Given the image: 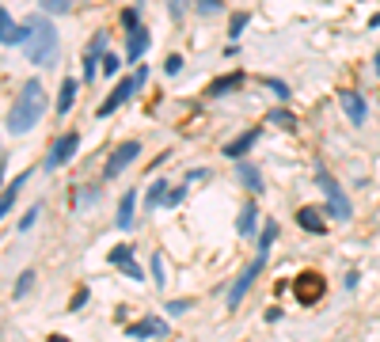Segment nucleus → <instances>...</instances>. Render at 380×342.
<instances>
[{
  "label": "nucleus",
  "instance_id": "1",
  "mask_svg": "<svg viewBox=\"0 0 380 342\" xmlns=\"http://www.w3.org/2000/svg\"><path fill=\"white\" fill-rule=\"evenodd\" d=\"M42 114H46V88H42V80H27L23 88H19L16 103H12L8 133H31Z\"/></svg>",
  "mask_w": 380,
  "mask_h": 342
},
{
  "label": "nucleus",
  "instance_id": "2",
  "mask_svg": "<svg viewBox=\"0 0 380 342\" xmlns=\"http://www.w3.org/2000/svg\"><path fill=\"white\" fill-rule=\"evenodd\" d=\"M58 27L50 23V19L42 16H31L27 19V42H23V49H27V61L31 65H50L54 57H58Z\"/></svg>",
  "mask_w": 380,
  "mask_h": 342
},
{
  "label": "nucleus",
  "instance_id": "3",
  "mask_svg": "<svg viewBox=\"0 0 380 342\" xmlns=\"http://www.w3.org/2000/svg\"><path fill=\"white\" fill-rule=\"evenodd\" d=\"M316 187L323 190V194H327V209H331V217L335 220H350V198L342 194V187L339 183H335V175H331V171H316Z\"/></svg>",
  "mask_w": 380,
  "mask_h": 342
},
{
  "label": "nucleus",
  "instance_id": "4",
  "mask_svg": "<svg viewBox=\"0 0 380 342\" xmlns=\"http://www.w3.org/2000/svg\"><path fill=\"white\" fill-rule=\"evenodd\" d=\"M266 255H270V251H266V247H259V255L248 262V270H244V274L236 277V285L228 289V308H236V304H240L244 297H248V289L255 285V277L263 274V266H266Z\"/></svg>",
  "mask_w": 380,
  "mask_h": 342
},
{
  "label": "nucleus",
  "instance_id": "5",
  "mask_svg": "<svg viewBox=\"0 0 380 342\" xmlns=\"http://www.w3.org/2000/svg\"><path fill=\"white\" fill-rule=\"evenodd\" d=\"M141 84H145V69H137V76H126V80H122V84H118V88H115V91H110V95H107V99H103V103H99V106H95V114H99V118H107V114H115V111H118V106H122V103H126V99H130V95H133V91H137V88H141Z\"/></svg>",
  "mask_w": 380,
  "mask_h": 342
},
{
  "label": "nucleus",
  "instance_id": "6",
  "mask_svg": "<svg viewBox=\"0 0 380 342\" xmlns=\"http://www.w3.org/2000/svg\"><path fill=\"white\" fill-rule=\"evenodd\" d=\"M76 148H80V137H76V133H61V137L54 141L50 156H46V171H58L61 163H69L76 156Z\"/></svg>",
  "mask_w": 380,
  "mask_h": 342
},
{
  "label": "nucleus",
  "instance_id": "7",
  "mask_svg": "<svg viewBox=\"0 0 380 342\" xmlns=\"http://www.w3.org/2000/svg\"><path fill=\"white\" fill-rule=\"evenodd\" d=\"M137 156H141V145H137V141H126V145H118L115 156L107 160V168H103V175H107V179H118V175H122V171L130 168L133 160H137Z\"/></svg>",
  "mask_w": 380,
  "mask_h": 342
},
{
  "label": "nucleus",
  "instance_id": "8",
  "mask_svg": "<svg viewBox=\"0 0 380 342\" xmlns=\"http://www.w3.org/2000/svg\"><path fill=\"white\" fill-rule=\"evenodd\" d=\"M323 289H327V285H323V277H320V274H312V270L297 277V301H300V304H312V301H320V297H323Z\"/></svg>",
  "mask_w": 380,
  "mask_h": 342
},
{
  "label": "nucleus",
  "instance_id": "9",
  "mask_svg": "<svg viewBox=\"0 0 380 342\" xmlns=\"http://www.w3.org/2000/svg\"><path fill=\"white\" fill-rule=\"evenodd\" d=\"M0 42L4 46H23L27 42V23H16L4 8H0Z\"/></svg>",
  "mask_w": 380,
  "mask_h": 342
},
{
  "label": "nucleus",
  "instance_id": "10",
  "mask_svg": "<svg viewBox=\"0 0 380 342\" xmlns=\"http://www.w3.org/2000/svg\"><path fill=\"white\" fill-rule=\"evenodd\" d=\"M164 334H167V319L160 316H145L141 323L130 327V339H164Z\"/></svg>",
  "mask_w": 380,
  "mask_h": 342
},
{
  "label": "nucleus",
  "instance_id": "11",
  "mask_svg": "<svg viewBox=\"0 0 380 342\" xmlns=\"http://www.w3.org/2000/svg\"><path fill=\"white\" fill-rule=\"evenodd\" d=\"M103 46H107V31H99V34H95V38H91V46H88V65H84V80H91V76L99 73Z\"/></svg>",
  "mask_w": 380,
  "mask_h": 342
},
{
  "label": "nucleus",
  "instance_id": "12",
  "mask_svg": "<svg viewBox=\"0 0 380 342\" xmlns=\"http://www.w3.org/2000/svg\"><path fill=\"white\" fill-rule=\"evenodd\" d=\"M133 205H137V190H126L122 202H118V217H115V225L122 228V232L133 228Z\"/></svg>",
  "mask_w": 380,
  "mask_h": 342
},
{
  "label": "nucleus",
  "instance_id": "13",
  "mask_svg": "<svg viewBox=\"0 0 380 342\" xmlns=\"http://www.w3.org/2000/svg\"><path fill=\"white\" fill-rule=\"evenodd\" d=\"M110 262H115V266H122L126 274L133 277V282L141 277V266L133 262V247H126V244H122V247H115V251H110Z\"/></svg>",
  "mask_w": 380,
  "mask_h": 342
},
{
  "label": "nucleus",
  "instance_id": "14",
  "mask_svg": "<svg viewBox=\"0 0 380 342\" xmlns=\"http://www.w3.org/2000/svg\"><path fill=\"white\" fill-rule=\"evenodd\" d=\"M342 111L350 114V122L354 126L365 122V99L357 95V91H342Z\"/></svg>",
  "mask_w": 380,
  "mask_h": 342
},
{
  "label": "nucleus",
  "instance_id": "15",
  "mask_svg": "<svg viewBox=\"0 0 380 342\" xmlns=\"http://www.w3.org/2000/svg\"><path fill=\"white\" fill-rule=\"evenodd\" d=\"M145 49H149V31H145V27H130V49H126L130 61H141Z\"/></svg>",
  "mask_w": 380,
  "mask_h": 342
},
{
  "label": "nucleus",
  "instance_id": "16",
  "mask_svg": "<svg viewBox=\"0 0 380 342\" xmlns=\"http://www.w3.org/2000/svg\"><path fill=\"white\" fill-rule=\"evenodd\" d=\"M27 179H31V175L23 171V175H16V183H12V187H4V194H0V217H8V209L16 205V194L23 190V183H27Z\"/></svg>",
  "mask_w": 380,
  "mask_h": 342
},
{
  "label": "nucleus",
  "instance_id": "17",
  "mask_svg": "<svg viewBox=\"0 0 380 342\" xmlns=\"http://www.w3.org/2000/svg\"><path fill=\"white\" fill-rule=\"evenodd\" d=\"M240 183L251 194H263V175H259V168H251V163H240Z\"/></svg>",
  "mask_w": 380,
  "mask_h": 342
},
{
  "label": "nucleus",
  "instance_id": "18",
  "mask_svg": "<svg viewBox=\"0 0 380 342\" xmlns=\"http://www.w3.org/2000/svg\"><path fill=\"white\" fill-rule=\"evenodd\" d=\"M255 141H259V130H248L244 137H236L232 145H224V156H244L251 145H255Z\"/></svg>",
  "mask_w": 380,
  "mask_h": 342
},
{
  "label": "nucleus",
  "instance_id": "19",
  "mask_svg": "<svg viewBox=\"0 0 380 342\" xmlns=\"http://www.w3.org/2000/svg\"><path fill=\"white\" fill-rule=\"evenodd\" d=\"M297 225L305 228V232H323V228H327V225H323V217H320V209H300Z\"/></svg>",
  "mask_w": 380,
  "mask_h": 342
},
{
  "label": "nucleus",
  "instance_id": "20",
  "mask_svg": "<svg viewBox=\"0 0 380 342\" xmlns=\"http://www.w3.org/2000/svg\"><path fill=\"white\" fill-rule=\"evenodd\" d=\"M73 95H76V80L69 76L65 84H61V99H58V114H69V106H73Z\"/></svg>",
  "mask_w": 380,
  "mask_h": 342
},
{
  "label": "nucleus",
  "instance_id": "21",
  "mask_svg": "<svg viewBox=\"0 0 380 342\" xmlns=\"http://www.w3.org/2000/svg\"><path fill=\"white\" fill-rule=\"evenodd\" d=\"M240 80H244V76H240V73H232V76H224V80H217V84H209V95H221V91H232V88H240Z\"/></svg>",
  "mask_w": 380,
  "mask_h": 342
},
{
  "label": "nucleus",
  "instance_id": "22",
  "mask_svg": "<svg viewBox=\"0 0 380 342\" xmlns=\"http://www.w3.org/2000/svg\"><path fill=\"white\" fill-rule=\"evenodd\" d=\"M255 205H244V213H240V232L244 236H251V232H255Z\"/></svg>",
  "mask_w": 380,
  "mask_h": 342
},
{
  "label": "nucleus",
  "instance_id": "23",
  "mask_svg": "<svg viewBox=\"0 0 380 342\" xmlns=\"http://www.w3.org/2000/svg\"><path fill=\"white\" fill-rule=\"evenodd\" d=\"M266 118H270L274 126H281V130H293V126H297V118H293L289 111H270Z\"/></svg>",
  "mask_w": 380,
  "mask_h": 342
},
{
  "label": "nucleus",
  "instance_id": "24",
  "mask_svg": "<svg viewBox=\"0 0 380 342\" xmlns=\"http://www.w3.org/2000/svg\"><path fill=\"white\" fill-rule=\"evenodd\" d=\"M42 8H46V16H65L73 8V0H42Z\"/></svg>",
  "mask_w": 380,
  "mask_h": 342
},
{
  "label": "nucleus",
  "instance_id": "25",
  "mask_svg": "<svg viewBox=\"0 0 380 342\" xmlns=\"http://www.w3.org/2000/svg\"><path fill=\"white\" fill-rule=\"evenodd\" d=\"M164 194H167V183H152V187H149V198H145V205H149V209H152V205H160V202H164Z\"/></svg>",
  "mask_w": 380,
  "mask_h": 342
},
{
  "label": "nucleus",
  "instance_id": "26",
  "mask_svg": "<svg viewBox=\"0 0 380 342\" xmlns=\"http://www.w3.org/2000/svg\"><path fill=\"white\" fill-rule=\"evenodd\" d=\"M167 16H171L175 23H179V19L187 16V0H167Z\"/></svg>",
  "mask_w": 380,
  "mask_h": 342
},
{
  "label": "nucleus",
  "instance_id": "27",
  "mask_svg": "<svg viewBox=\"0 0 380 342\" xmlns=\"http://www.w3.org/2000/svg\"><path fill=\"white\" fill-rule=\"evenodd\" d=\"M99 73H107V76H115V73H118V57H115V54H103Z\"/></svg>",
  "mask_w": 380,
  "mask_h": 342
},
{
  "label": "nucleus",
  "instance_id": "28",
  "mask_svg": "<svg viewBox=\"0 0 380 342\" xmlns=\"http://www.w3.org/2000/svg\"><path fill=\"white\" fill-rule=\"evenodd\" d=\"M182 198H187V187H175V190H167V194H164V202H160V205H179Z\"/></svg>",
  "mask_w": 380,
  "mask_h": 342
},
{
  "label": "nucleus",
  "instance_id": "29",
  "mask_svg": "<svg viewBox=\"0 0 380 342\" xmlns=\"http://www.w3.org/2000/svg\"><path fill=\"white\" fill-rule=\"evenodd\" d=\"M274 240H278V225H266V228H263V240H259V247H266V251H270Z\"/></svg>",
  "mask_w": 380,
  "mask_h": 342
},
{
  "label": "nucleus",
  "instance_id": "30",
  "mask_svg": "<svg viewBox=\"0 0 380 342\" xmlns=\"http://www.w3.org/2000/svg\"><path fill=\"white\" fill-rule=\"evenodd\" d=\"M34 285V270H27V274H19V285H16V297H23L27 289Z\"/></svg>",
  "mask_w": 380,
  "mask_h": 342
},
{
  "label": "nucleus",
  "instance_id": "31",
  "mask_svg": "<svg viewBox=\"0 0 380 342\" xmlns=\"http://www.w3.org/2000/svg\"><path fill=\"white\" fill-rule=\"evenodd\" d=\"M248 23H251V16H244V12H240V16H232V31H228V34H232V38H236V34H240Z\"/></svg>",
  "mask_w": 380,
  "mask_h": 342
},
{
  "label": "nucleus",
  "instance_id": "32",
  "mask_svg": "<svg viewBox=\"0 0 380 342\" xmlns=\"http://www.w3.org/2000/svg\"><path fill=\"white\" fill-rule=\"evenodd\" d=\"M179 69H182V57H179V54H171V57L164 61V73H167V76H175Z\"/></svg>",
  "mask_w": 380,
  "mask_h": 342
},
{
  "label": "nucleus",
  "instance_id": "33",
  "mask_svg": "<svg viewBox=\"0 0 380 342\" xmlns=\"http://www.w3.org/2000/svg\"><path fill=\"white\" fill-rule=\"evenodd\" d=\"M190 308V301H167V316H182Z\"/></svg>",
  "mask_w": 380,
  "mask_h": 342
},
{
  "label": "nucleus",
  "instance_id": "34",
  "mask_svg": "<svg viewBox=\"0 0 380 342\" xmlns=\"http://www.w3.org/2000/svg\"><path fill=\"white\" fill-rule=\"evenodd\" d=\"M198 8L206 12V16H217V12H221V0H198Z\"/></svg>",
  "mask_w": 380,
  "mask_h": 342
},
{
  "label": "nucleus",
  "instance_id": "35",
  "mask_svg": "<svg viewBox=\"0 0 380 342\" xmlns=\"http://www.w3.org/2000/svg\"><path fill=\"white\" fill-rule=\"evenodd\" d=\"M152 274H156V282H160V285L167 282V277H164V259H160V255L152 259Z\"/></svg>",
  "mask_w": 380,
  "mask_h": 342
},
{
  "label": "nucleus",
  "instance_id": "36",
  "mask_svg": "<svg viewBox=\"0 0 380 342\" xmlns=\"http://www.w3.org/2000/svg\"><path fill=\"white\" fill-rule=\"evenodd\" d=\"M34 220H38V205H34V209H27V217H23V220H19V228H31V225H34Z\"/></svg>",
  "mask_w": 380,
  "mask_h": 342
},
{
  "label": "nucleus",
  "instance_id": "37",
  "mask_svg": "<svg viewBox=\"0 0 380 342\" xmlns=\"http://www.w3.org/2000/svg\"><path fill=\"white\" fill-rule=\"evenodd\" d=\"M266 84H270V88H274V91H278V95H281V99H289V88H285V84H281V80H266Z\"/></svg>",
  "mask_w": 380,
  "mask_h": 342
},
{
  "label": "nucleus",
  "instance_id": "38",
  "mask_svg": "<svg viewBox=\"0 0 380 342\" xmlns=\"http://www.w3.org/2000/svg\"><path fill=\"white\" fill-rule=\"evenodd\" d=\"M0 183H4V148H0Z\"/></svg>",
  "mask_w": 380,
  "mask_h": 342
},
{
  "label": "nucleus",
  "instance_id": "39",
  "mask_svg": "<svg viewBox=\"0 0 380 342\" xmlns=\"http://www.w3.org/2000/svg\"><path fill=\"white\" fill-rule=\"evenodd\" d=\"M369 27H380V12H377V16H372V19H369Z\"/></svg>",
  "mask_w": 380,
  "mask_h": 342
},
{
  "label": "nucleus",
  "instance_id": "40",
  "mask_svg": "<svg viewBox=\"0 0 380 342\" xmlns=\"http://www.w3.org/2000/svg\"><path fill=\"white\" fill-rule=\"evenodd\" d=\"M377 73H380V54H377Z\"/></svg>",
  "mask_w": 380,
  "mask_h": 342
}]
</instances>
